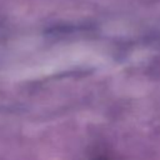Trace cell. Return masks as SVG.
<instances>
[{"label":"cell","mask_w":160,"mask_h":160,"mask_svg":"<svg viewBox=\"0 0 160 160\" xmlns=\"http://www.w3.org/2000/svg\"><path fill=\"white\" fill-rule=\"evenodd\" d=\"M91 160H106L104 156H96V158H94V159H91Z\"/></svg>","instance_id":"6da1fadb"}]
</instances>
